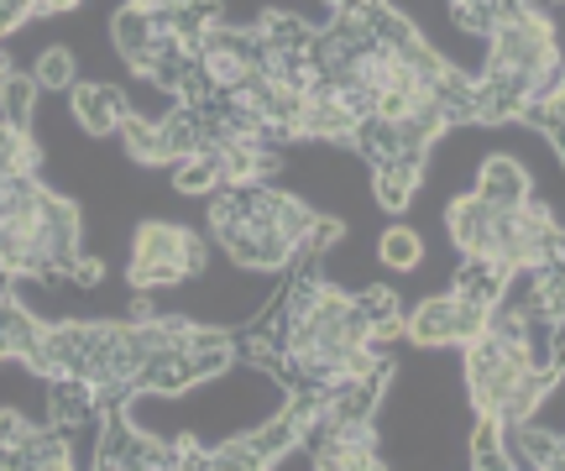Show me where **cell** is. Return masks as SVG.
I'll return each mask as SVG.
<instances>
[{"mask_svg": "<svg viewBox=\"0 0 565 471\" xmlns=\"http://www.w3.org/2000/svg\"><path fill=\"white\" fill-rule=\"evenodd\" d=\"M100 278H105V263L95 257V251H79L74 267H68V283H79V288H95Z\"/></svg>", "mask_w": 565, "mask_h": 471, "instance_id": "cell-25", "label": "cell"}, {"mask_svg": "<svg viewBox=\"0 0 565 471\" xmlns=\"http://www.w3.org/2000/svg\"><path fill=\"white\" fill-rule=\"evenodd\" d=\"M42 152L32 142L26 126H11L0 116V179H17V173H42Z\"/></svg>", "mask_w": 565, "mask_h": 471, "instance_id": "cell-17", "label": "cell"}, {"mask_svg": "<svg viewBox=\"0 0 565 471\" xmlns=\"http://www.w3.org/2000/svg\"><path fill=\"white\" fill-rule=\"evenodd\" d=\"M351 299H356L366 330H372V346H387V341L404 335V309H398L393 288H366V293H351Z\"/></svg>", "mask_w": 565, "mask_h": 471, "instance_id": "cell-14", "label": "cell"}, {"mask_svg": "<svg viewBox=\"0 0 565 471\" xmlns=\"http://www.w3.org/2000/svg\"><path fill=\"white\" fill-rule=\"evenodd\" d=\"M210 272V242L168 221H141L131 236V263H126V288L131 293H158L179 288L189 278Z\"/></svg>", "mask_w": 565, "mask_h": 471, "instance_id": "cell-1", "label": "cell"}, {"mask_svg": "<svg viewBox=\"0 0 565 471\" xmlns=\"http://www.w3.org/2000/svg\"><path fill=\"white\" fill-rule=\"evenodd\" d=\"M68 110H74V121L84 126V137H116V126H121V116L131 110V100H126L116 84H100V79L79 84L74 79Z\"/></svg>", "mask_w": 565, "mask_h": 471, "instance_id": "cell-5", "label": "cell"}, {"mask_svg": "<svg viewBox=\"0 0 565 471\" xmlns=\"http://www.w3.org/2000/svg\"><path fill=\"white\" fill-rule=\"evenodd\" d=\"M210 471H263V461H257L246 435H231V440L210 446Z\"/></svg>", "mask_w": 565, "mask_h": 471, "instance_id": "cell-23", "label": "cell"}, {"mask_svg": "<svg viewBox=\"0 0 565 471\" xmlns=\"http://www.w3.org/2000/svg\"><path fill=\"white\" fill-rule=\"evenodd\" d=\"M173 189L189 194V200H210L215 189H221V168H215V152L204 147V152H189V158H173Z\"/></svg>", "mask_w": 565, "mask_h": 471, "instance_id": "cell-16", "label": "cell"}, {"mask_svg": "<svg viewBox=\"0 0 565 471\" xmlns=\"http://www.w3.org/2000/svg\"><path fill=\"white\" fill-rule=\"evenodd\" d=\"M32 17H38V11H32V0H0V42L11 38V32H21Z\"/></svg>", "mask_w": 565, "mask_h": 471, "instance_id": "cell-24", "label": "cell"}, {"mask_svg": "<svg viewBox=\"0 0 565 471\" xmlns=\"http://www.w3.org/2000/svg\"><path fill=\"white\" fill-rule=\"evenodd\" d=\"M38 100H42V84L32 79V74H6L0 79V116L11 126H32V116H38Z\"/></svg>", "mask_w": 565, "mask_h": 471, "instance_id": "cell-18", "label": "cell"}, {"mask_svg": "<svg viewBox=\"0 0 565 471\" xmlns=\"http://www.w3.org/2000/svg\"><path fill=\"white\" fill-rule=\"evenodd\" d=\"M116 137H121V152L137 168H168V163H173V147H168V131H162L158 116L126 110L121 126H116Z\"/></svg>", "mask_w": 565, "mask_h": 471, "instance_id": "cell-9", "label": "cell"}, {"mask_svg": "<svg viewBox=\"0 0 565 471\" xmlns=\"http://www.w3.org/2000/svg\"><path fill=\"white\" fill-rule=\"evenodd\" d=\"M466 461L477 471H498V467H513V451H508V425L492 419V414H477V430L466 440Z\"/></svg>", "mask_w": 565, "mask_h": 471, "instance_id": "cell-15", "label": "cell"}, {"mask_svg": "<svg viewBox=\"0 0 565 471\" xmlns=\"http://www.w3.org/2000/svg\"><path fill=\"white\" fill-rule=\"evenodd\" d=\"M508 451H513V467H540V471L565 467L561 430H545L540 419H519V425H508Z\"/></svg>", "mask_w": 565, "mask_h": 471, "instance_id": "cell-10", "label": "cell"}, {"mask_svg": "<svg viewBox=\"0 0 565 471\" xmlns=\"http://www.w3.org/2000/svg\"><path fill=\"white\" fill-rule=\"evenodd\" d=\"M445 231L461 257H503L508 231H513V210H492L477 194H456L445 205Z\"/></svg>", "mask_w": 565, "mask_h": 471, "instance_id": "cell-3", "label": "cell"}, {"mask_svg": "<svg viewBox=\"0 0 565 471\" xmlns=\"http://www.w3.org/2000/svg\"><path fill=\"white\" fill-rule=\"evenodd\" d=\"M424 189V152H393L387 163L372 168V194L387 215H404L414 194Z\"/></svg>", "mask_w": 565, "mask_h": 471, "instance_id": "cell-6", "label": "cell"}, {"mask_svg": "<svg viewBox=\"0 0 565 471\" xmlns=\"http://www.w3.org/2000/svg\"><path fill=\"white\" fill-rule=\"evenodd\" d=\"M377 257H383L393 272H414L424 263V236L414 226H387L377 236Z\"/></svg>", "mask_w": 565, "mask_h": 471, "instance_id": "cell-19", "label": "cell"}, {"mask_svg": "<svg viewBox=\"0 0 565 471\" xmlns=\"http://www.w3.org/2000/svg\"><path fill=\"white\" fill-rule=\"evenodd\" d=\"M471 194L492 210H519L534 200V184H529V173L519 158H503V152H498V158H487V163L477 168V189H471Z\"/></svg>", "mask_w": 565, "mask_h": 471, "instance_id": "cell-7", "label": "cell"}, {"mask_svg": "<svg viewBox=\"0 0 565 471\" xmlns=\"http://www.w3.org/2000/svg\"><path fill=\"white\" fill-rule=\"evenodd\" d=\"M11 68H17V63H11V53H6V47H0V79H6V74H11Z\"/></svg>", "mask_w": 565, "mask_h": 471, "instance_id": "cell-26", "label": "cell"}, {"mask_svg": "<svg viewBox=\"0 0 565 471\" xmlns=\"http://www.w3.org/2000/svg\"><path fill=\"white\" fill-rule=\"evenodd\" d=\"M508 278H513V267L503 263V257H461V267H456V293H466V299H477V304H503L508 293Z\"/></svg>", "mask_w": 565, "mask_h": 471, "instance_id": "cell-11", "label": "cell"}, {"mask_svg": "<svg viewBox=\"0 0 565 471\" xmlns=\"http://www.w3.org/2000/svg\"><path fill=\"white\" fill-rule=\"evenodd\" d=\"M356 110L345 105L341 89H330V84H315L309 95H303V137L309 142H335V147H351V131H356Z\"/></svg>", "mask_w": 565, "mask_h": 471, "instance_id": "cell-4", "label": "cell"}, {"mask_svg": "<svg viewBox=\"0 0 565 471\" xmlns=\"http://www.w3.org/2000/svg\"><path fill=\"white\" fill-rule=\"evenodd\" d=\"M26 467H38V471L79 467V461H74V430H63V425H53V419L32 425V435H26Z\"/></svg>", "mask_w": 565, "mask_h": 471, "instance_id": "cell-13", "label": "cell"}, {"mask_svg": "<svg viewBox=\"0 0 565 471\" xmlns=\"http://www.w3.org/2000/svg\"><path fill=\"white\" fill-rule=\"evenodd\" d=\"M519 121H529L534 131H545L550 147L561 152L565 147V89H550V95H534V100L524 105V116Z\"/></svg>", "mask_w": 565, "mask_h": 471, "instance_id": "cell-21", "label": "cell"}, {"mask_svg": "<svg viewBox=\"0 0 565 471\" xmlns=\"http://www.w3.org/2000/svg\"><path fill=\"white\" fill-rule=\"evenodd\" d=\"M492 320V309L477 304V299H466V293H429L419 304L404 314V335L414 346H466V341H477Z\"/></svg>", "mask_w": 565, "mask_h": 471, "instance_id": "cell-2", "label": "cell"}, {"mask_svg": "<svg viewBox=\"0 0 565 471\" xmlns=\"http://www.w3.org/2000/svg\"><path fill=\"white\" fill-rule=\"evenodd\" d=\"M32 79L42 84V89H74V79H79V58L68 53V47H47V53H38V63H32Z\"/></svg>", "mask_w": 565, "mask_h": 471, "instance_id": "cell-22", "label": "cell"}, {"mask_svg": "<svg viewBox=\"0 0 565 471\" xmlns=\"http://www.w3.org/2000/svg\"><path fill=\"white\" fill-rule=\"evenodd\" d=\"M47 419L63 425V430H84L89 419H100V409H95V383H89V377H74V372L47 377Z\"/></svg>", "mask_w": 565, "mask_h": 471, "instance_id": "cell-8", "label": "cell"}, {"mask_svg": "<svg viewBox=\"0 0 565 471\" xmlns=\"http://www.w3.org/2000/svg\"><path fill=\"white\" fill-rule=\"evenodd\" d=\"M351 147L377 168V163H387V158L398 152V131H393V121H383V116H362L356 131H351Z\"/></svg>", "mask_w": 565, "mask_h": 471, "instance_id": "cell-20", "label": "cell"}, {"mask_svg": "<svg viewBox=\"0 0 565 471\" xmlns=\"http://www.w3.org/2000/svg\"><path fill=\"white\" fill-rule=\"evenodd\" d=\"M242 435L252 440V451H257V461H263V467H278L282 456H294L303 446V425L288 409L267 414L263 425H252V430H242Z\"/></svg>", "mask_w": 565, "mask_h": 471, "instance_id": "cell-12", "label": "cell"}]
</instances>
